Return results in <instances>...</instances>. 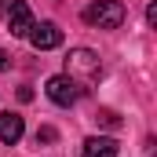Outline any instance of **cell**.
Returning a JSON list of instances; mask_svg holds the SVG:
<instances>
[{"label": "cell", "instance_id": "obj_7", "mask_svg": "<svg viewBox=\"0 0 157 157\" xmlns=\"http://www.w3.org/2000/svg\"><path fill=\"white\" fill-rule=\"evenodd\" d=\"M22 132H26V124H22L18 113H0V143L15 146V143L22 139Z\"/></svg>", "mask_w": 157, "mask_h": 157}, {"label": "cell", "instance_id": "obj_11", "mask_svg": "<svg viewBox=\"0 0 157 157\" xmlns=\"http://www.w3.org/2000/svg\"><path fill=\"white\" fill-rule=\"evenodd\" d=\"M4 11H7V0H0V15H4Z\"/></svg>", "mask_w": 157, "mask_h": 157}, {"label": "cell", "instance_id": "obj_5", "mask_svg": "<svg viewBox=\"0 0 157 157\" xmlns=\"http://www.w3.org/2000/svg\"><path fill=\"white\" fill-rule=\"evenodd\" d=\"M26 37H29V44H33L37 51H51V48L62 44V29H59L55 22H33V29H29Z\"/></svg>", "mask_w": 157, "mask_h": 157}, {"label": "cell", "instance_id": "obj_9", "mask_svg": "<svg viewBox=\"0 0 157 157\" xmlns=\"http://www.w3.org/2000/svg\"><path fill=\"white\" fill-rule=\"evenodd\" d=\"M55 139H59V132H55V128H48V124L37 128V146H40V143H55Z\"/></svg>", "mask_w": 157, "mask_h": 157}, {"label": "cell", "instance_id": "obj_6", "mask_svg": "<svg viewBox=\"0 0 157 157\" xmlns=\"http://www.w3.org/2000/svg\"><path fill=\"white\" fill-rule=\"evenodd\" d=\"M117 139H110V135H91L88 143H84V150L80 157H117Z\"/></svg>", "mask_w": 157, "mask_h": 157}, {"label": "cell", "instance_id": "obj_3", "mask_svg": "<svg viewBox=\"0 0 157 157\" xmlns=\"http://www.w3.org/2000/svg\"><path fill=\"white\" fill-rule=\"evenodd\" d=\"M44 91H48V99H51L55 106H73L84 88H80L73 77H66V73H55V77H48V88H44Z\"/></svg>", "mask_w": 157, "mask_h": 157}, {"label": "cell", "instance_id": "obj_10", "mask_svg": "<svg viewBox=\"0 0 157 157\" xmlns=\"http://www.w3.org/2000/svg\"><path fill=\"white\" fill-rule=\"evenodd\" d=\"M7 66H11V62H7V51H4V48H0V73H4V70H7Z\"/></svg>", "mask_w": 157, "mask_h": 157}, {"label": "cell", "instance_id": "obj_4", "mask_svg": "<svg viewBox=\"0 0 157 157\" xmlns=\"http://www.w3.org/2000/svg\"><path fill=\"white\" fill-rule=\"evenodd\" d=\"M7 29H11V37H26L29 29H33V11H29V4L26 0H7Z\"/></svg>", "mask_w": 157, "mask_h": 157}, {"label": "cell", "instance_id": "obj_8", "mask_svg": "<svg viewBox=\"0 0 157 157\" xmlns=\"http://www.w3.org/2000/svg\"><path fill=\"white\" fill-rule=\"evenodd\" d=\"M95 121H99V124H106V128H117V124H121V117L113 113V110H99Z\"/></svg>", "mask_w": 157, "mask_h": 157}, {"label": "cell", "instance_id": "obj_2", "mask_svg": "<svg viewBox=\"0 0 157 157\" xmlns=\"http://www.w3.org/2000/svg\"><path fill=\"white\" fill-rule=\"evenodd\" d=\"M84 22L95 29H117L124 22V4L121 0H95L84 7Z\"/></svg>", "mask_w": 157, "mask_h": 157}, {"label": "cell", "instance_id": "obj_1", "mask_svg": "<svg viewBox=\"0 0 157 157\" xmlns=\"http://www.w3.org/2000/svg\"><path fill=\"white\" fill-rule=\"evenodd\" d=\"M66 77H73L77 84H99V77H102L99 55L88 51V48H73L66 55Z\"/></svg>", "mask_w": 157, "mask_h": 157}]
</instances>
